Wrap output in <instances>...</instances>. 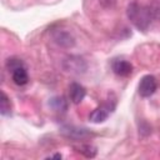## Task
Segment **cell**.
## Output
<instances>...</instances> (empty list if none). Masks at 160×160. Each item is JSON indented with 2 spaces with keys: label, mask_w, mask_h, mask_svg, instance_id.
<instances>
[{
  "label": "cell",
  "mask_w": 160,
  "mask_h": 160,
  "mask_svg": "<svg viewBox=\"0 0 160 160\" xmlns=\"http://www.w3.org/2000/svg\"><path fill=\"white\" fill-rule=\"evenodd\" d=\"M126 16L139 31H146L152 21V10L146 5L130 2L126 8Z\"/></svg>",
  "instance_id": "obj_1"
},
{
  "label": "cell",
  "mask_w": 160,
  "mask_h": 160,
  "mask_svg": "<svg viewBox=\"0 0 160 160\" xmlns=\"http://www.w3.org/2000/svg\"><path fill=\"white\" fill-rule=\"evenodd\" d=\"M116 106V100L115 98H109L106 99V101H104L101 105H99L98 108H95L90 115H89V120L94 124H100L104 122L115 110Z\"/></svg>",
  "instance_id": "obj_2"
},
{
  "label": "cell",
  "mask_w": 160,
  "mask_h": 160,
  "mask_svg": "<svg viewBox=\"0 0 160 160\" xmlns=\"http://www.w3.org/2000/svg\"><path fill=\"white\" fill-rule=\"evenodd\" d=\"M62 68L65 71L70 72V74H84L88 69V64L85 61L84 58L79 56V55H70L66 56L62 61Z\"/></svg>",
  "instance_id": "obj_3"
},
{
  "label": "cell",
  "mask_w": 160,
  "mask_h": 160,
  "mask_svg": "<svg viewBox=\"0 0 160 160\" xmlns=\"http://www.w3.org/2000/svg\"><path fill=\"white\" fill-rule=\"evenodd\" d=\"M60 134L71 140H85L92 136V132L86 128H80L75 125H64L60 128Z\"/></svg>",
  "instance_id": "obj_4"
},
{
  "label": "cell",
  "mask_w": 160,
  "mask_h": 160,
  "mask_svg": "<svg viewBox=\"0 0 160 160\" xmlns=\"http://www.w3.org/2000/svg\"><path fill=\"white\" fill-rule=\"evenodd\" d=\"M156 89H158V81L156 78L152 75H144L138 85V91L141 98H150L151 95L155 94Z\"/></svg>",
  "instance_id": "obj_5"
},
{
  "label": "cell",
  "mask_w": 160,
  "mask_h": 160,
  "mask_svg": "<svg viewBox=\"0 0 160 160\" xmlns=\"http://www.w3.org/2000/svg\"><path fill=\"white\" fill-rule=\"evenodd\" d=\"M111 69L115 75L121 78H128L132 72V65L125 59H114L111 61Z\"/></svg>",
  "instance_id": "obj_6"
},
{
  "label": "cell",
  "mask_w": 160,
  "mask_h": 160,
  "mask_svg": "<svg viewBox=\"0 0 160 160\" xmlns=\"http://www.w3.org/2000/svg\"><path fill=\"white\" fill-rule=\"evenodd\" d=\"M52 39H54V41H55L59 46H61V48L69 49V48H72V46L75 45V39H74V36H72L69 31H65V30H56V31H54Z\"/></svg>",
  "instance_id": "obj_7"
},
{
  "label": "cell",
  "mask_w": 160,
  "mask_h": 160,
  "mask_svg": "<svg viewBox=\"0 0 160 160\" xmlns=\"http://www.w3.org/2000/svg\"><path fill=\"white\" fill-rule=\"evenodd\" d=\"M86 95V90L85 88L79 84V82H71L70 86H69V98H70V101L75 105L80 104Z\"/></svg>",
  "instance_id": "obj_8"
},
{
  "label": "cell",
  "mask_w": 160,
  "mask_h": 160,
  "mask_svg": "<svg viewBox=\"0 0 160 160\" xmlns=\"http://www.w3.org/2000/svg\"><path fill=\"white\" fill-rule=\"evenodd\" d=\"M10 72H11L12 81L18 86H24V85H26L29 82V74H28V70H26L25 65L18 66V68L12 69Z\"/></svg>",
  "instance_id": "obj_9"
},
{
  "label": "cell",
  "mask_w": 160,
  "mask_h": 160,
  "mask_svg": "<svg viewBox=\"0 0 160 160\" xmlns=\"http://www.w3.org/2000/svg\"><path fill=\"white\" fill-rule=\"evenodd\" d=\"M74 150L76 152H79L80 155H82L85 158H89V159L95 158L96 156V152H98L96 148L94 145H91V144H80V145H76V146H74Z\"/></svg>",
  "instance_id": "obj_10"
},
{
  "label": "cell",
  "mask_w": 160,
  "mask_h": 160,
  "mask_svg": "<svg viewBox=\"0 0 160 160\" xmlns=\"http://www.w3.org/2000/svg\"><path fill=\"white\" fill-rule=\"evenodd\" d=\"M49 105L58 112H65L68 110V101L64 96H55L50 99Z\"/></svg>",
  "instance_id": "obj_11"
},
{
  "label": "cell",
  "mask_w": 160,
  "mask_h": 160,
  "mask_svg": "<svg viewBox=\"0 0 160 160\" xmlns=\"http://www.w3.org/2000/svg\"><path fill=\"white\" fill-rule=\"evenodd\" d=\"M0 114L2 116H9L11 114V101L4 91H1L0 95Z\"/></svg>",
  "instance_id": "obj_12"
},
{
  "label": "cell",
  "mask_w": 160,
  "mask_h": 160,
  "mask_svg": "<svg viewBox=\"0 0 160 160\" xmlns=\"http://www.w3.org/2000/svg\"><path fill=\"white\" fill-rule=\"evenodd\" d=\"M100 4L104 6V8H108V9H111L116 5V1L118 0H99Z\"/></svg>",
  "instance_id": "obj_13"
},
{
  "label": "cell",
  "mask_w": 160,
  "mask_h": 160,
  "mask_svg": "<svg viewBox=\"0 0 160 160\" xmlns=\"http://www.w3.org/2000/svg\"><path fill=\"white\" fill-rule=\"evenodd\" d=\"M62 156H61V154H54V155H50V156H48L46 159H61Z\"/></svg>",
  "instance_id": "obj_14"
}]
</instances>
